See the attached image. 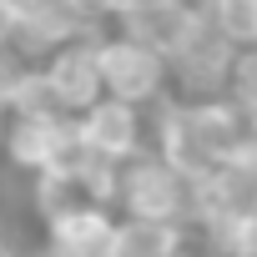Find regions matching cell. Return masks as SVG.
Returning a JSON list of instances; mask_svg holds the SVG:
<instances>
[{
	"instance_id": "obj_17",
	"label": "cell",
	"mask_w": 257,
	"mask_h": 257,
	"mask_svg": "<svg viewBox=\"0 0 257 257\" xmlns=\"http://www.w3.org/2000/svg\"><path fill=\"white\" fill-rule=\"evenodd\" d=\"M237 167H242V172H247V177L257 182V137H252V142L242 147V157H237Z\"/></svg>"
},
{
	"instance_id": "obj_7",
	"label": "cell",
	"mask_w": 257,
	"mask_h": 257,
	"mask_svg": "<svg viewBox=\"0 0 257 257\" xmlns=\"http://www.w3.org/2000/svg\"><path fill=\"white\" fill-rule=\"evenodd\" d=\"M6 6H11V51H21L31 66H41L66 41L96 31V26H86L66 6V0H6Z\"/></svg>"
},
{
	"instance_id": "obj_20",
	"label": "cell",
	"mask_w": 257,
	"mask_h": 257,
	"mask_svg": "<svg viewBox=\"0 0 257 257\" xmlns=\"http://www.w3.org/2000/svg\"><path fill=\"white\" fill-rule=\"evenodd\" d=\"M177 6H192V11H202V6H207V0H177Z\"/></svg>"
},
{
	"instance_id": "obj_19",
	"label": "cell",
	"mask_w": 257,
	"mask_h": 257,
	"mask_svg": "<svg viewBox=\"0 0 257 257\" xmlns=\"http://www.w3.org/2000/svg\"><path fill=\"white\" fill-rule=\"evenodd\" d=\"M182 257H207V252H202V247H197V242H192V247H187V252H182Z\"/></svg>"
},
{
	"instance_id": "obj_8",
	"label": "cell",
	"mask_w": 257,
	"mask_h": 257,
	"mask_svg": "<svg viewBox=\"0 0 257 257\" xmlns=\"http://www.w3.org/2000/svg\"><path fill=\"white\" fill-rule=\"evenodd\" d=\"M197 26H202V11H192V6H177V0H137V6L126 16H116L106 31L137 41L147 51H157L162 61H172L197 36Z\"/></svg>"
},
{
	"instance_id": "obj_15",
	"label": "cell",
	"mask_w": 257,
	"mask_h": 257,
	"mask_svg": "<svg viewBox=\"0 0 257 257\" xmlns=\"http://www.w3.org/2000/svg\"><path fill=\"white\" fill-rule=\"evenodd\" d=\"M31 71V61L21 56V51H11V46H0V116H6V106H11V91H16V81Z\"/></svg>"
},
{
	"instance_id": "obj_5",
	"label": "cell",
	"mask_w": 257,
	"mask_h": 257,
	"mask_svg": "<svg viewBox=\"0 0 257 257\" xmlns=\"http://www.w3.org/2000/svg\"><path fill=\"white\" fill-rule=\"evenodd\" d=\"M76 142L91 162L101 167H121L142 152H152V111H137L126 101L101 96L91 111L76 116Z\"/></svg>"
},
{
	"instance_id": "obj_6",
	"label": "cell",
	"mask_w": 257,
	"mask_h": 257,
	"mask_svg": "<svg viewBox=\"0 0 257 257\" xmlns=\"http://www.w3.org/2000/svg\"><path fill=\"white\" fill-rule=\"evenodd\" d=\"M172 66V96L177 101H217L227 96V81H232V66H237V51L207 26H197V36L167 61Z\"/></svg>"
},
{
	"instance_id": "obj_14",
	"label": "cell",
	"mask_w": 257,
	"mask_h": 257,
	"mask_svg": "<svg viewBox=\"0 0 257 257\" xmlns=\"http://www.w3.org/2000/svg\"><path fill=\"white\" fill-rule=\"evenodd\" d=\"M227 101L242 111V121L257 132V51H242V56H237L232 81H227Z\"/></svg>"
},
{
	"instance_id": "obj_2",
	"label": "cell",
	"mask_w": 257,
	"mask_h": 257,
	"mask_svg": "<svg viewBox=\"0 0 257 257\" xmlns=\"http://www.w3.org/2000/svg\"><path fill=\"white\" fill-rule=\"evenodd\" d=\"M111 212L132 217V222H167V227H187L192 232L197 187L182 172H172L157 152H142V157L116 167V177H111Z\"/></svg>"
},
{
	"instance_id": "obj_9",
	"label": "cell",
	"mask_w": 257,
	"mask_h": 257,
	"mask_svg": "<svg viewBox=\"0 0 257 257\" xmlns=\"http://www.w3.org/2000/svg\"><path fill=\"white\" fill-rule=\"evenodd\" d=\"M96 36H101V31H86V36L66 41L61 51H51V56L41 61V76L51 81V91H56V101H61V111H66L71 121L106 96V91H101V66H96Z\"/></svg>"
},
{
	"instance_id": "obj_1",
	"label": "cell",
	"mask_w": 257,
	"mask_h": 257,
	"mask_svg": "<svg viewBox=\"0 0 257 257\" xmlns=\"http://www.w3.org/2000/svg\"><path fill=\"white\" fill-rule=\"evenodd\" d=\"M257 132L242 121V111L217 96V101H162L152 111V152L182 172L192 187L202 177H212L217 167H232L242 157V147L252 142Z\"/></svg>"
},
{
	"instance_id": "obj_4",
	"label": "cell",
	"mask_w": 257,
	"mask_h": 257,
	"mask_svg": "<svg viewBox=\"0 0 257 257\" xmlns=\"http://www.w3.org/2000/svg\"><path fill=\"white\" fill-rule=\"evenodd\" d=\"M0 162L11 167V177H41V172L81 167L91 157L76 142V121L71 116H6Z\"/></svg>"
},
{
	"instance_id": "obj_21",
	"label": "cell",
	"mask_w": 257,
	"mask_h": 257,
	"mask_svg": "<svg viewBox=\"0 0 257 257\" xmlns=\"http://www.w3.org/2000/svg\"><path fill=\"white\" fill-rule=\"evenodd\" d=\"M0 132H6V116H0Z\"/></svg>"
},
{
	"instance_id": "obj_16",
	"label": "cell",
	"mask_w": 257,
	"mask_h": 257,
	"mask_svg": "<svg viewBox=\"0 0 257 257\" xmlns=\"http://www.w3.org/2000/svg\"><path fill=\"white\" fill-rule=\"evenodd\" d=\"M66 6L86 21V26H96V31H106V21H101V6H106V0H66Z\"/></svg>"
},
{
	"instance_id": "obj_13",
	"label": "cell",
	"mask_w": 257,
	"mask_h": 257,
	"mask_svg": "<svg viewBox=\"0 0 257 257\" xmlns=\"http://www.w3.org/2000/svg\"><path fill=\"white\" fill-rule=\"evenodd\" d=\"M6 116H66V111H61V101H56V91H51V81L41 76V66H31V71L16 81Z\"/></svg>"
},
{
	"instance_id": "obj_3",
	"label": "cell",
	"mask_w": 257,
	"mask_h": 257,
	"mask_svg": "<svg viewBox=\"0 0 257 257\" xmlns=\"http://www.w3.org/2000/svg\"><path fill=\"white\" fill-rule=\"evenodd\" d=\"M96 66H101V91L111 101H126L137 111H157L162 101H172V66L116 31L96 36Z\"/></svg>"
},
{
	"instance_id": "obj_18",
	"label": "cell",
	"mask_w": 257,
	"mask_h": 257,
	"mask_svg": "<svg viewBox=\"0 0 257 257\" xmlns=\"http://www.w3.org/2000/svg\"><path fill=\"white\" fill-rule=\"evenodd\" d=\"M0 46H11V6L0 0Z\"/></svg>"
},
{
	"instance_id": "obj_10",
	"label": "cell",
	"mask_w": 257,
	"mask_h": 257,
	"mask_svg": "<svg viewBox=\"0 0 257 257\" xmlns=\"http://www.w3.org/2000/svg\"><path fill=\"white\" fill-rule=\"evenodd\" d=\"M111 252H116V212L86 207L61 222H46L36 257H111Z\"/></svg>"
},
{
	"instance_id": "obj_11",
	"label": "cell",
	"mask_w": 257,
	"mask_h": 257,
	"mask_svg": "<svg viewBox=\"0 0 257 257\" xmlns=\"http://www.w3.org/2000/svg\"><path fill=\"white\" fill-rule=\"evenodd\" d=\"M187 247H192V232L187 227L116 217V252L111 257H182Z\"/></svg>"
},
{
	"instance_id": "obj_12",
	"label": "cell",
	"mask_w": 257,
	"mask_h": 257,
	"mask_svg": "<svg viewBox=\"0 0 257 257\" xmlns=\"http://www.w3.org/2000/svg\"><path fill=\"white\" fill-rule=\"evenodd\" d=\"M207 26L242 56V51H257V0H207L202 6Z\"/></svg>"
}]
</instances>
